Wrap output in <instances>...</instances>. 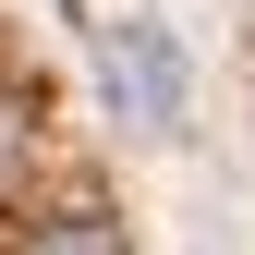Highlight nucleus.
<instances>
[{
  "label": "nucleus",
  "mask_w": 255,
  "mask_h": 255,
  "mask_svg": "<svg viewBox=\"0 0 255 255\" xmlns=\"http://www.w3.org/2000/svg\"><path fill=\"white\" fill-rule=\"evenodd\" d=\"M110 85L134 98V122H170V98H182V61L158 49L146 24H122V37H110Z\"/></svg>",
  "instance_id": "nucleus-1"
},
{
  "label": "nucleus",
  "mask_w": 255,
  "mask_h": 255,
  "mask_svg": "<svg viewBox=\"0 0 255 255\" xmlns=\"http://www.w3.org/2000/svg\"><path fill=\"white\" fill-rule=\"evenodd\" d=\"M24 255H134V243H122L110 207H49L37 231H24Z\"/></svg>",
  "instance_id": "nucleus-2"
},
{
  "label": "nucleus",
  "mask_w": 255,
  "mask_h": 255,
  "mask_svg": "<svg viewBox=\"0 0 255 255\" xmlns=\"http://www.w3.org/2000/svg\"><path fill=\"white\" fill-rule=\"evenodd\" d=\"M12 170H24V122L0 110V182H12Z\"/></svg>",
  "instance_id": "nucleus-3"
}]
</instances>
